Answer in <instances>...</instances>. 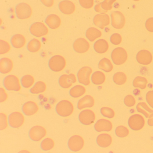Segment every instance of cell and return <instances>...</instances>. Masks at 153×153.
<instances>
[{"label": "cell", "instance_id": "10", "mask_svg": "<svg viewBox=\"0 0 153 153\" xmlns=\"http://www.w3.org/2000/svg\"><path fill=\"white\" fill-rule=\"evenodd\" d=\"M9 123L10 127L19 128L25 123V118L21 113L18 111L12 113L9 116Z\"/></svg>", "mask_w": 153, "mask_h": 153}, {"label": "cell", "instance_id": "37", "mask_svg": "<svg viewBox=\"0 0 153 153\" xmlns=\"http://www.w3.org/2000/svg\"><path fill=\"white\" fill-rule=\"evenodd\" d=\"M54 141L51 138H46L45 139L41 144V147L42 150L44 151H48L52 149L54 146Z\"/></svg>", "mask_w": 153, "mask_h": 153}, {"label": "cell", "instance_id": "42", "mask_svg": "<svg viewBox=\"0 0 153 153\" xmlns=\"http://www.w3.org/2000/svg\"><path fill=\"white\" fill-rule=\"evenodd\" d=\"M124 103L128 107H132L136 103V100L134 97L131 95H128L124 99Z\"/></svg>", "mask_w": 153, "mask_h": 153}, {"label": "cell", "instance_id": "47", "mask_svg": "<svg viewBox=\"0 0 153 153\" xmlns=\"http://www.w3.org/2000/svg\"><path fill=\"white\" fill-rule=\"evenodd\" d=\"M146 27L149 32L153 33V18H150L146 23Z\"/></svg>", "mask_w": 153, "mask_h": 153}, {"label": "cell", "instance_id": "19", "mask_svg": "<svg viewBox=\"0 0 153 153\" xmlns=\"http://www.w3.org/2000/svg\"><path fill=\"white\" fill-rule=\"evenodd\" d=\"M94 99L93 97L87 95L79 101L77 107L79 110H82L85 108H91L94 105Z\"/></svg>", "mask_w": 153, "mask_h": 153}, {"label": "cell", "instance_id": "40", "mask_svg": "<svg viewBox=\"0 0 153 153\" xmlns=\"http://www.w3.org/2000/svg\"><path fill=\"white\" fill-rule=\"evenodd\" d=\"M11 46L8 42L3 40L0 41V54L7 53L10 51Z\"/></svg>", "mask_w": 153, "mask_h": 153}, {"label": "cell", "instance_id": "5", "mask_svg": "<svg viewBox=\"0 0 153 153\" xmlns=\"http://www.w3.org/2000/svg\"><path fill=\"white\" fill-rule=\"evenodd\" d=\"M47 131L44 127L36 125L31 128L29 131V136L32 140L39 141L46 136Z\"/></svg>", "mask_w": 153, "mask_h": 153}, {"label": "cell", "instance_id": "6", "mask_svg": "<svg viewBox=\"0 0 153 153\" xmlns=\"http://www.w3.org/2000/svg\"><path fill=\"white\" fill-rule=\"evenodd\" d=\"M85 141L81 136L75 135L71 137L68 142L69 148L73 152L80 151L84 147Z\"/></svg>", "mask_w": 153, "mask_h": 153}, {"label": "cell", "instance_id": "4", "mask_svg": "<svg viewBox=\"0 0 153 153\" xmlns=\"http://www.w3.org/2000/svg\"><path fill=\"white\" fill-rule=\"evenodd\" d=\"M111 57L114 64L120 65L126 61L128 59V54L124 49L119 47L113 51Z\"/></svg>", "mask_w": 153, "mask_h": 153}, {"label": "cell", "instance_id": "12", "mask_svg": "<svg viewBox=\"0 0 153 153\" xmlns=\"http://www.w3.org/2000/svg\"><path fill=\"white\" fill-rule=\"evenodd\" d=\"M17 16L20 19L29 18L32 15V10L27 4L21 3L17 6L16 8Z\"/></svg>", "mask_w": 153, "mask_h": 153}, {"label": "cell", "instance_id": "28", "mask_svg": "<svg viewBox=\"0 0 153 153\" xmlns=\"http://www.w3.org/2000/svg\"><path fill=\"white\" fill-rule=\"evenodd\" d=\"M102 36V33L97 28L90 27L87 30L86 36L90 42H94Z\"/></svg>", "mask_w": 153, "mask_h": 153}, {"label": "cell", "instance_id": "24", "mask_svg": "<svg viewBox=\"0 0 153 153\" xmlns=\"http://www.w3.org/2000/svg\"><path fill=\"white\" fill-rule=\"evenodd\" d=\"M25 38L20 34L13 36L11 39V43L13 47L17 49H20L25 46L26 44Z\"/></svg>", "mask_w": 153, "mask_h": 153}, {"label": "cell", "instance_id": "9", "mask_svg": "<svg viewBox=\"0 0 153 153\" xmlns=\"http://www.w3.org/2000/svg\"><path fill=\"white\" fill-rule=\"evenodd\" d=\"M92 69L90 67H84L81 68L77 73L79 82L85 85H88L90 83V76Z\"/></svg>", "mask_w": 153, "mask_h": 153}, {"label": "cell", "instance_id": "3", "mask_svg": "<svg viewBox=\"0 0 153 153\" xmlns=\"http://www.w3.org/2000/svg\"><path fill=\"white\" fill-rule=\"evenodd\" d=\"M49 66L53 71L59 72L65 68L66 66V60L61 55H55L50 59Z\"/></svg>", "mask_w": 153, "mask_h": 153}, {"label": "cell", "instance_id": "2", "mask_svg": "<svg viewBox=\"0 0 153 153\" xmlns=\"http://www.w3.org/2000/svg\"><path fill=\"white\" fill-rule=\"evenodd\" d=\"M3 85L9 91H19L21 90L20 80L15 75H10L6 76L3 81Z\"/></svg>", "mask_w": 153, "mask_h": 153}, {"label": "cell", "instance_id": "14", "mask_svg": "<svg viewBox=\"0 0 153 153\" xmlns=\"http://www.w3.org/2000/svg\"><path fill=\"white\" fill-rule=\"evenodd\" d=\"M73 49L78 53H83L86 52L90 48L89 43L84 38L77 39L73 44Z\"/></svg>", "mask_w": 153, "mask_h": 153}, {"label": "cell", "instance_id": "13", "mask_svg": "<svg viewBox=\"0 0 153 153\" xmlns=\"http://www.w3.org/2000/svg\"><path fill=\"white\" fill-rule=\"evenodd\" d=\"M76 78L73 74L63 75L60 77L59 83L60 86L64 88H70L73 84L76 82Z\"/></svg>", "mask_w": 153, "mask_h": 153}, {"label": "cell", "instance_id": "21", "mask_svg": "<svg viewBox=\"0 0 153 153\" xmlns=\"http://www.w3.org/2000/svg\"><path fill=\"white\" fill-rule=\"evenodd\" d=\"M112 141L111 136L106 133L100 134L97 138V143L101 147L106 148L109 146L111 144Z\"/></svg>", "mask_w": 153, "mask_h": 153}, {"label": "cell", "instance_id": "25", "mask_svg": "<svg viewBox=\"0 0 153 153\" xmlns=\"http://www.w3.org/2000/svg\"><path fill=\"white\" fill-rule=\"evenodd\" d=\"M137 109L139 112L141 113L146 118L153 117V111L145 102H140L137 105Z\"/></svg>", "mask_w": 153, "mask_h": 153}, {"label": "cell", "instance_id": "27", "mask_svg": "<svg viewBox=\"0 0 153 153\" xmlns=\"http://www.w3.org/2000/svg\"><path fill=\"white\" fill-rule=\"evenodd\" d=\"M61 11L67 15L72 14L75 10V6L72 2L69 1H63L59 5Z\"/></svg>", "mask_w": 153, "mask_h": 153}, {"label": "cell", "instance_id": "49", "mask_svg": "<svg viewBox=\"0 0 153 153\" xmlns=\"http://www.w3.org/2000/svg\"><path fill=\"white\" fill-rule=\"evenodd\" d=\"M148 124L150 126H153V117L149 118L148 120Z\"/></svg>", "mask_w": 153, "mask_h": 153}, {"label": "cell", "instance_id": "22", "mask_svg": "<svg viewBox=\"0 0 153 153\" xmlns=\"http://www.w3.org/2000/svg\"><path fill=\"white\" fill-rule=\"evenodd\" d=\"M95 25L103 29L110 24V19L107 15H97L94 19Z\"/></svg>", "mask_w": 153, "mask_h": 153}, {"label": "cell", "instance_id": "48", "mask_svg": "<svg viewBox=\"0 0 153 153\" xmlns=\"http://www.w3.org/2000/svg\"><path fill=\"white\" fill-rule=\"evenodd\" d=\"M54 0H41L43 3L46 7H50L52 6Z\"/></svg>", "mask_w": 153, "mask_h": 153}, {"label": "cell", "instance_id": "11", "mask_svg": "<svg viewBox=\"0 0 153 153\" xmlns=\"http://www.w3.org/2000/svg\"><path fill=\"white\" fill-rule=\"evenodd\" d=\"M96 119L95 114L92 110H85L79 115V120L82 124L89 125L94 123Z\"/></svg>", "mask_w": 153, "mask_h": 153}, {"label": "cell", "instance_id": "34", "mask_svg": "<svg viewBox=\"0 0 153 153\" xmlns=\"http://www.w3.org/2000/svg\"><path fill=\"white\" fill-rule=\"evenodd\" d=\"M35 79L33 76L30 75L24 76L21 79L22 86L25 88H29L34 84Z\"/></svg>", "mask_w": 153, "mask_h": 153}, {"label": "cell", "instance_id": "18", "mask_svg": "<svg viewBox=\"0 0 153 153\" xmlns=\"http://www.w3.org/2000/svg\"><path fill=\"white\" fill-rule=\"evenodd\" d=\"M113 125L111 122L105 119L98 120L94 125V129L98 132L109 131L112 129Z\"/></svg>", "mask_w": 153, "mask_h": 153}, {"label": "cell", "instance_id": "23", "mask_svg": "<svg viewBox=\"0 0 153 153\" xmlns=\"http://www.w3.org/2000/svg\"><path fill=\"white\" fill-rule=\"evenodd\" d=\"M45 23L51 29H56L59 27L61 21L58 16L51 15L47 17L45 20Z\"/></svg>", "mask_w": 153, "mask_h": 153}, {"label": "cell", "instance_id": "41", "mask_svg": "<svg viewBox=\"0 0 153 153\" xmlns=\"http://www.w3.org/2000/svg\"><path fill=\"white\" fill-rule=\"evenodd\" d=\"M0 129L4 130L8 127V118L7 115L3 113L0 114Z\"/></svg>", "mask_w": 153, "mask_h": 153}, {"label": "cell", "instance_id": "36", "mask_svg": "<svg viewBox=\"0 0 153 153\" xmlns=\"http://www.w3.org/2000/svg\"><path fill=\"white\" fill-rule=\"evenodd\" d=\"M113 81L118 85H122L125 84L127 81V76L123 72H118L113 76Z\"/></svg>", "mask_w": 153, "mask_h": 153}, {"label": "cell", "instance_id": "50", "mask_svg": "<svg viewBox=\"0 0 153 153\" xmlns=\"http://www.w3.org/2000/svg\"><path fill=\"white\" fill-rule=\"evenodd\" d=\"M134 1H139V0H134Z\"/></svg>", "mask_w": 153, "mask_h": 153}, {"label": "cell", "instance_id": "7", "mask_svg": "<svg viewBox=\"0 0 153 153\" xmlns=\"http://www.w3.org/2000/svg\"><path fill=\"white\" fill-rule=\"evenodd\" d=\"M30 33L36 37H41L48 33L49 29L43 23L36 22L34 23L30 27Z\"/></svg>", "mask_w": 153, "mask_h": 153}, {"label": "cell", "instance_id": "16", "mask_svg": "<svg viewBox=\"0 0 153 153\" xmlns=\"http://www.w3.org/2000/svg\"><path fill=\"white\" fill-rule=\"evenodd\" d=\"M111 25L116 29H121L125 25V18L123 15L119 12H115L111 14Z\"/></svg>", "mask_w": 153, "mask_h": 153}, {"label": "cell", "instance_id": "31", "mask_svg": "<svg viewBox=\"0 0 153 153\" xmlns=\"http://www.w3.org/2000/svg\"><path fill=\"white\" fill-rule=\"evenodd\" d=\"M98 68L105 72H109L112 70L113 66L110 60L106 58H103L99 62Z\"/></svg>", "mask_w": 153, "mask_h": 153}, {"label": "cell", "instance_id": "17", "mask_svg": "<svg viewBox=\"0 0 153 153\" xmlns=\"http://www.w3.org/2000/svg\"><path fill=\"white\" fill-rule=\"evenodd\" d=\"M22 111L27 116L34 115L38 112L39 107L37 104L33 101H28L23 105Z\"/></svg>", "mask_w": 153, "mask_h": 153}, {"label": "cell", "instance_id": "1", "mask_svg": "<svg viewBox=\"0 0 153 153\" xmlns=\"http://www.w3.org/2000/svg\"><path fill=\"white\" fill-rule=\"evenodd\" d=\"M57 113L62 117L70 116L74 111L73 104L68 100H62L59 102L56 106Z\"/></svg>", "mask_w": 153, "mask_h": 153}, {"label": "cell", "instance_id": "39", "mask_svg": "<svg viewBox=\"0 0 153 153\" xmlns=\"http://www.w3.org/2000/svg\"><path fill=\"white\" fill-rule=\"evenodd\" d=\"M101 113L103 116L109 119H112L115 115L114 110L111 108L107 107H104L101 108Z\"/></svg>", "mask_w": 153, "mask_h": 153}, {"label": "cell", "instance_id": "8", "mask_svg": "<svg viewBox=\"0 0 153 153\" xmlns=\"http://www.w3.org/2000/svg\"><path fill=\"white\" fill-rule=\"evenodd\" d=\"M145 123V120L140 114H133L128 120L129 127L133 130H140L143 128Z\"/></svg>", "mask_w": 153, "mask_h": 153}, {"label": "cell", "instance_id": "35", "mask_svg": "<svg viewBox=\"0 0 153 153\" xmlns=\"http://www.w3.org/2000/svg\"><path fill=\"white\" fill-rule=\"evenodd\" d=\"M147 83L146 79L142 76H137L133 80V85L134 87L144 89L146 87Z\"/></svg>", "mask_w": 153, "mask_h": 153}, {"label": "cell", "instance_id": "32", "mask_svg": "<svg viewBox=\"0 0 153 153\" xmlns=\"http://www.w3.org/2000/svg\"><path fill=\"white\" fill-rule=\"evenodd\" d=\"M42 47V43L38 39H33L27 44V50L32 53L39 51Z\"/></svg>", "mask_w": 153, "mask_h": 153}, {"label": "cell", "instance_id": "29", "mask_svg": "<svg viewBox=\"0 0 153 153\" xmlns=\"http://www.w3.org/2000/svg\"><path fill=\"white\" fill-rule=\"evenodd\" d=\"M86 89L83 86L77 85L75 86L70 90L69 94L74 98H78L85 93Z\"/></svg>", "mask_w": 153, "mask_h": 153}, {"label": "cell", "instance_id": "33", "mask_svg": "<svg viewBox=\"0 0 153 153\" xmlns=\"http://www.w3.org/2000/svg\"><path fill=\"white\" fill-rule=\"evenodd\" d=\"M46 89V84L43 81L36 82L30 90V93L33 94H39L44 92Z\"/></svg>", "mask_w": 153, "mask_h": 153}, {"label": "cell", "instance_id": "43", "mask_svg": "<svg viewBox=\"0 0 153 153\" xmlns=\"http://www.w3.org/2000/svg\"><path fill=\"white\" fill-rule=\"evenodd\" d=\"M111 42L114 45L120 44L122 42L121 36L119 34L114 33L111 36L110 38Z\"/></svg>", "mask_w": 153, "mask_h": 153}, {"label": "cell", "instance_id": "20", "mask_svg": "<svg viewBox=\"0 0 153 153\" xmlns=\"http://www.w3.org/2000/svg\"><path fill=\"white\" fill-rule=\"evenodd\" d=\"M13 62L10 59L2 58L0 60V71L2 74H7L13 69Z\"/></svg>", "mask_w": 153, "mask_h": 153}, {"label": "cell", "instance_id": "26", "mask_svg": "<svg viewBox=\"0 0 153 153\" xmlns=\"http://www.w3.org/2000/svg\"><path fill=\"white\" fill-rule=\"evenodd\" d=\"M109 49L108 43L104 39H100L97 41L94 45V49L96 52L103 53L106 52Z\"/></svg>", "mask_w": 153, "mask_h": 153}, {"label": "cell", "instance_id": "15", "mask_svg": "<svg viewBox=\"0 0 153 153\" xmlns=\"http://www.w3.org/2000/svg\"><path fill=\"white\" fill-rule=\"evenodd\" d=\"M137 61L144 65H148L151 63L153 59L151 53L146 50L140 51L137 55Z\"/></svg>", "mask_w": 153, "mask_h": 153}, {"label": "cell", "instance_id": "44", "mask_svg": "<svg viewBox=\"0 0 153 153\" xmlns=\"http://www.w3.org/2000/svg\"><path fill=\"white\" fill-rule=\"evenodd\" d=\"M80 5L85 8H89L93 6V0H79Z\"/></svg>", "mask_w": 153, "mask_h": 153}, {"label": "cell", "instance_id": "46", "mask_svg": "<svg viewBox=\"0 0 153 153\" xmlns=\"http://www.w3.org/2000/svg\"><path fill=\"white\" fill-rule=\"evenodd\" d=\"M8 98V94L6 93V90L2 88H0V102H3L7 101Z\"/></svg>", "mask_w": 153, "mask_h": 153}, {"label": "cell", "instance_id": "45", "mask_svg": "<svg viewBox=\"0 0 153 153\" xmlns=\"http://www.w3.org/2000/svg\"><path fill=\"white\" fill-rule=\"evenodd\" d=\"M146 100L148 104L153 108V91H150L147 93Z\"/></svg>", "mask_w": 153, "mask_h": 153}, {"label": "cell", "instance_id": "38", "mask_svg": "<svg viewBox=\"0 0 153 153\" xmlns=\"http://www.w3.org/2000/svg\"><path fill=\"white\" fill-rule=\"evenodd\" d=\"M115 134L119 137H125L128 135V129L123 126H119L115 129Z\"/></svg>", "mask_w": 153, "mask_h": 153}, {"label": "cell", "instance_id": "30", "mask_svg": "<svg viewBox=\"0 0 153 153\" xmlns=\"http://www.w3.org/2000/svg\"><path fill=\"white\" fill-rule=\"evenodd\" d=\"M105 80V75L103 72L100 71L94 72L91 77L92 83L96 85H102Z\"/></svg>", "mask_w": 153, "mask_h": 153}]
</instances>
